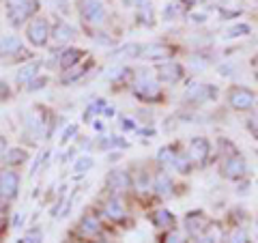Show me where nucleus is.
Wrapping results in <instances>:
<instances>
[{"label":"nucleus","instance_id":"obj_4","mask_svg":"<svg viewBox=\"0 0 258 243\" xmlns=\"http://www.w3.org/2000/svg\"><path fill=\"white\" fill-rule=\"evenodd\" d=\"M80 13H82L84 22L91 24V26H101L106 22V9H103L101 0H84L80 5Z\"/></svg>","mask_w":258,"mask_h":243},{"label":"nucleus","instance_id":"obj_25","mask_svg":"<svg viewBox=\"0 0 258 243\" xmlns=\"http://www.w3.org/2000/svg\"><path fill=\"white\" fill-rule=\"evenodd\" d=\"M196 243H220V230L215 226H209L200 237H196Z\"/></svg>","mask_w":258,"mask_h":243},{"label":"nucleus","instance_id":"obj_37","mask_svg":"<svg viewBox=\"0 0 258 243\" xmlns=\"http://www.w3.org/2000/svg\"><path fill=\"white\" fill-rule=\"evenodd\" d=\"M103 112H106V116H114V108H103Z\"/></svg>","mask_w":258,"mask_h":243},{"label":"nucleus","instance_id":"obj_17","mask_svg":"<svg viewBox=\"0 0 258 243\" xmlns=\"http://www.w3.org/2000/svg\"><path fill=\"white\" fill-rule=\"evenodd\" d=\"M74 35H76V30L69 26V24H58V26L54 28V41H58V43H67V41H71L74 39Z\"/></svg>","mask_w":258,"mask_h":243},{"label":"nucleus","instance_id":"obj_2","mask_svg":"<svg viewBox=\"0 0 258 243\" xmlns=\"http://www.w3.org/2000/svg\"><path fill=\"white\" fill-rule=\"evenodd\" d=\"M228 103H230V108L237 110V112L254 110L256 95H254V91H249L245 86H232L228 91Z\"/></svg>","mask_w":258,"mask_h":243},{"label":"nucleus","instance_id":"obj_23","mask_svg":"<svg viewBox=\"0 0 258 243\" xmlns=\"http://www.w3.org/2000/svg\"><path fill=\"white\" fill-rule=\"evenodd\" d=\"M252 32V26H247V24H235V26H230L226 30V39H239V37H245Z\"/></svg>","mask_w":258,"mask_h":243},{"label":"nucleus","instance_id":"obj_15","mask_svg":"<svg viewBox=\"0 0 258 243\" xmlns=\"http://www.w3.org/2000/svg\"><path fill=\"white\" fill-rule=\"evenodd\" d=\"M22 50V41L15 35H5L0 39V54H18Z\"/></svg>","mask_w":258,"mask_h":243},{"label":"nucleus","instance_id":"obj_31","mask_svg":"<svg viewBox=\"0 0 258 243\" xmlns=\"http://www.w3.org/2000/svg\"><path fill=\"white\" fill-rule=\"evenodd\" d=\"M20 243H41V230H30V232H26V237H24Z\"/></svg>","mask_w":258,"mask_h":243},{"label":"nucleus","instance_id":"obj_27","mask_svg":"<svg viewBox=\"0 0 258 243\" xmlns=\"http://www.w3.org/2000/svg\"><path fill=\"white\" fill-rule=\"evenodd\" d=\"M95 166V161H93V157H88V155H84V157H78V161L74 164V170L78 174H84V172H88Z\"/></svg>","mask_w":258,"mask_h":243},{"label":"nucleus","instance_id":"obj_18","mask_svg":"<svg viewBox=\"0 0 258 243\" xmlns=\"http://www.w3.org/2000/svg\"><path fill=\"white\" fill-rule=\"evenodd\" d=\"M151 220H153V224H155V226H159V228H164V226H172V224H174V215H172L170 211H168V209L161 207V209H157V211L153 213Z\"/></svg>","mask_w":258,"mask_h":243},{"label":"nucleus","instance_id":"obj_19","mask_svg":"<svg viewBox=\"0 0 258 243\" xmlns=\"http://www.w3.org/2000/svg\"><path fill=\"white\" fill-rule=\"evenodd\" d=\"M84 56V52L82 50H67V52H62V56H60V67L62 69H69V67H74V65H78V60Z\"/></svg>","mask_w":258,"mask_h":243},{"label":"nucleus","instance_id":"obj_7","mask_svg":"<svg viewBox=\"0 0 258 243\" xmlns=\"http://www.w3.org/2000/svg\"><path fill=\"white\" fill-rule=\"evenodd\" d=\"M209 153H211V144H209L207 138H203V136L191 138V142H189V157L194 161L205 164L207 157H209Z\"/></svg>","mask_w":258,"mask_h":243},{"label":"nucleus","instance_id":"obj_34","mask_svg":"<svg viewBox=\"0 0 258 243\" xmlns=\"http://www.w3.org/2000/svg\"><path fill=\"white\" fill-rule=\"evenodd\" d=\"M41 86H45V78L43 80H37V82H32L28 86V91H37V88H41Z\"/></svg>","mask_w":258,"mask_h":243},{"label":"nucleus","instance_id":"obj_3","mask_svg":"<svg viewBox=\"0 0 258 243\" xmlns=\"http://www.w3.org/2000/svg\"><path fill=\"white\" fill-rule=\"evenodd\" d=\"M7 5H9V22L13 26L24 24L28 15L35 13L39 7L37 0H7Z\"/></svg>","mask_w":258,"mask_h":243},{"label":"nucleus","instance_id":"obj_33","mask_svg":"<svg viewBox=\"0 0 258 243\" xmlns=\"http://www.w3.org/2000/svg\"><path fill=\"white\" fill-rule=\"evenodd\" d=\"M76 132H78V127H76V125H69L67 129H64V136H62V142H67V140H69V138H71V136H74Z\"/></svg>","mask_w":258,"mask_h":243},{"label":"nucleus","instance_id":"obj_26","mask_svg":"<svg viewBox=\"0 0 258 243\" xmlns=\"http://www.w3.org/2000/svg\"><path fill=\"white\" fill-rule=\"evenodd\" d=\"M183 13V3H168L164 7V20H174V18H181Z\"/></svg>","mask_w":258,"mask_h":243},{"label":"nucleus","instance_id":"obj_29","mask_svg":"<svg viewBox=\"0 0 258 243\" xmlns=\"http://www.w3.org/2000/svg\"><path fill=\"white\" fill-rule=\"evenodd\" d=\"M230 243H249V234L243 228H237L230 234Z\"/></svg>","mask_w":258,"mask_h":243},{"label":"nucleus","instance_id":"obj_28","mask_svg":"<svg viewBox=\"0 0 258 243\" xmlns=\"http://www.w3.org/2000/svg\"><path fill=\"white\" fill-rule=\"evenodd\" d=\"M179 155V153H174V149L172 147H164V149H159V153H157V159L161 161V164H170L172 166V161H174V157Z\"/></svg>","mask_w":258,"mask_h":243},{"label":"nucleus","instance_id":"obj_20","mask_svg":"<svg viewBox=\"0 0 258 243\" xmlns=\"http://www.w3.org/2000/svg\"><path fill=\"white\" fill-rule=\"evenodd\" d=\"M108 181L114 190H127L129 188V176H127V172H123V170H114Z\"/></svg>","mask_w":258,"mask_h":243},{"label":"nucleus","instance_id":"obj_11","mask_svg":"<svg viewBox=\"0 0 258 243\" xmlns=\"http://www.w3.org/2000/svg\"><path fill=\"white\" fill-rule=\"evenodd\" d=\"M183 78V67L176 63H166L159 67V80L166 84H176Z\"/></svg>","mask_w":258,"mask_h":243},{"label":"nucleus","instance_id":"obj_16","mask_svg":"<svg viewBox=\"0 0 258 243\" xmlns=\"http://www.w3.org/2000/svg\"><path fill=\"white\" fill-rule=\"evenodd\" d=\"M37 71H39V63H28L18 71L15 80H18V84H30V80L37 76Z\"/></svg>","mask_w":258,"mask_h":243},{"label":"nucleus","instance_id":"obj_12","mask_svg":"<svg viewBox=\"0 0 258 243\" xmlns=\"http://www.w3.org/2000/svg\"><path fill=\"white\" fill-rule=\"evenodd\" d=\"M170 56V50L166 45H159V43H149V45H140V54L138 58H147V60H161Z\"/></svg>","mask_w":258,"mask_h":243},{"label":"nucleus","instance_id":"obj_21","mask_svg":"<svg viewBox=\"0 0 258 243\" xmlns=\"http://www.w3.org/2000/svg\"><path fill=\"white\" fill-rule=\"evenodd\" d=\"M80 232H84V234H97V232H99V222H97L93 215L82 217V222H80Z\"/></svg>","mask_w":258,"mask_h":243},{"label":"nucleus","instance_id":"obj_10","mask_svg":"<svg viewBox=\"0 0 258 243\" xmlns=\"http://www.w3.org/2000/svg\"><path fill=\"white\" fill-rule=\"evenodd\" d=\"M189 99H194L196 103H205L209 99H215L217 97V88H213L211 84H194L187 93Z\"/></svg>","mask_w":258,"mask_h":243},{"label":"nucleus","instance_id":"obj_38","mask_svg":"<svg viewBox=\"0 0 258 243\" xmlns=\"http://www.w3.org/2000/svg\"><path fill=\"white\" fill-rule=\"evenodd\" d=\"M252 67L258 71V52H256V56H254V58H252Z\"/></svg>","mask_w":258,"mask_h":243},{"label":"nucleus","instance_id":"obj_30","mask_svg":"<svg viewBox=\"0 0 258 243\" xmlns=\"http://www.w3.org/2000/svg\"><path fill=\"white\" fill-rule=\"evenodd\" d=\"M247 129L252 132V136L258 140V110H252V116L247 118Z\"/></svg>","mask_w":258,"mask_h":243},{"label":"nucleus","instance_id":"obj_24","mask_svg":"<svg viewBox=\"0 0 258 243\" xmlns=\"http://www.w3.org/2000/svg\"><path fill=\"white\" fill-rule=\"evenodd\" d=\"M26 157H28V153L24 151V149H9L7 151V161H9L11 166H18V164H24L26 161Z\"/></svg>","mask_w":258,"mask_h":243},{"label":"nucleus","instance_id":"obj_22","mask_svg":"<svg viewBox=\"0 0 258 243\" xmlns=\"http://www.w3.org/2000/svg\"><path fill=\"white\" fill-rule=\"evenodd\" d=\"M191 161H194V159H191L189 155H181V153H179V155L174 157L172 166H174L176 170H179L181 174H189V172H191Z\"/></svg>","mask_w":258,"mask_h":243},{"label":"nucleus","instance_id":"obj_36","mask_svg":"<svg viewBox=\"0 0 258 243\" xmlns=\"http://www.w3.org/2000/svg\"><path fill=\"white\" fill-rule=\"evenodd\" d=\"M123 127L125 129H136V123H134L132 118H123Z\"/></svg>","mask_w":258,"mask_h":243},{"label":"nucleus","instance_id":"obj_32","mask_svg":"<svg viewBox=\"0 0 258 243\" xmlns=\"http://www.w3.org/2000/svg\"><path fill=\"white\" fill-rule=\"evenodd\" d=\"M164 243H185V237H183V234L181 232H168L166 234V237H164Z\"/></svg>","mask_w":258,"mask_h":243},{"label":"nucleus","instance_id":"obj_1","mask_svg":"<svg viewBox=\"0 0 258 243\" xmlns=\"http://www.w3.org/2000/svg\"><path fill=\"white\" fill-rule=\"evenodd\" d=\"M220 172H222V176H226V179H230V181H241L247 176V164L239 153H232V155H226L222 159Z\"/></svg>","mask_w":258,"mask_h":243},{"label":"nucleus","instance_id":"obj_5","mask_svg":"<svg viewBox=\"0 0 258 243\" xmlns=\"http://www.w3.org/2000/svg\"><path fill=\"white\" fill-rule=\"evenodd\" d=\"M134 93L142 101H157L161 99V86L151 78H140L134 82Z\"/></svg>","mask_w":258,"mask_h":243},{"label":"nucleus","instance_id":"obj_35","mask_svg":"<svg viewBox=\"0 0 258 243\" xmlns=\"http://www.w3.org/2000/svg\"><path fill=\"white\" fill-rule=\"evenodd\" d=\"M7 157V142H5V138H0V159Z\"/></svg>","mask_w":258,"mask_h":243},{"label":"nucleus","instance_id":"obj_39","mask_svg":"<svg viewBox=\"0 0 258 243\" xmlns=\"http://www.w3.org/2000/svg\"><path fill=\"white\" fill-rule=\"evenodd\" d=\"M183 5H191V3H196V0H181Z\"/></svg>","mask_w":258,"mask_h":243},{"label":"nucleus","instance_id":"obj_13","mask_svg":"<svg viewBox=\"0 0 258 243\" xmlns=\"http://www.w3.org/2000/svg\"><path fill=\"white\" fill-rule=\"evenodd\" d=\"M172 188H174V185H172V179H170V176H168L166 172H159L157 176H155V183H153V190H155L157 194H159V196H170V194H172Z\"/></svg>","mask_w":258,"mask_h":243},{"label":"nucleus","instance_id":"obj_6","mask_svg":"<svg viewBox=\"0 0 258 243\" xmlns=\"http://www.w3.org/2000/svg\"><path fill=\"white\" fill-rule=\"evenodd\" d=\"M47 35H50V26L43 18H35L30 24H28V41L32 45L41 47L47 43Z\"/></svg>","mask_w":258,"mask_h":243},{"label":"nucleus","instance_id":"obj_9","mask_svg":"<svg viewBox=\"0 0 258 243\" xmlns=\"http://www.w3.org/2000/svg\"><path fill=\"white\" fill-rule=\"evenodd\" d=\"M209 224L207 222V217H205V213H198V211H194V213H189L187 217H185V228H187V232L191 234L194 239L196 237H200L207 228H209Z\"/></svg>","mask_w":258,"mask_h":243},{"label":"nucleus","instance_id":"obj_40","mask_svg":"<svg viewBox=\"0 0 258 243\" xmlns=\"http://www.w3.org/2000/svg\"><path fill=\"white\" fill-rule=\"evenodd\" d=\"M0 228H3V217H0Z\"/></svg>","mask_w":258,"mask_h":243},{"label":"nucleus","instance_id":"obj_14","mask_svg":"<svg viewBox=\"0 0 258 243\" xmlns=\"http://www.w3.org/2000/svg\"><path fill=\"white\" fill-rule=\"evenodd\" d=\"M106 213H108L110 220H114V222L125 220V215H127L125 207H123V202H120L118 198H112V200L106 202Z\"/></svg>","mask_w":258,"mask_h":243},{"label":"nucleus","instance_id":"obj_8","mask_svg":"<svg viewBox=\"0 0 258 243\" xmlns=\"http://www.w3.org/2000/svg\"><path fill=\"white\" fill-rule=\"evenodd\" d=\"M18 188H20V176L15 172H9V170H5V172H0V194H3L5 198L13 200L18 196Z\"/></svg>","mask_w":258,"mask_h":243}]
</instances>
